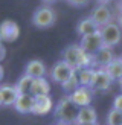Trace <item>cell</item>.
<instances>
[{
	"mask_svg": "<svg viewBox=\"0 0 122 125\" xmlns=\"http://www.w3.org/2000/svg\"><path fill=\"white\" fill-rule=\"evenodd\" d=\"M61 57H63L61 60L64 62H67L75 72H79V70H82V69H93L92 55L84 52L78 44H69L67 47H64Z\"/></svg>",
	"mask_w": 122,
	"mask_h": 125,
	"instance_id": "cell-1",
	"label": "cell"
},
{
	"mask_svg": "<svg viewBox=\"0 0 122 125\" xmlns=\"http://www.w3.org/2000/svg\"><path fill=\"white\" fill-rule=\"evenodd\" d=\"M78 110L79 108H76L75 105L72 104L69 95H66V96L58 99V102H57V105H55V108H53V115H55V119L58 121V124L75 125Z\"/></svg>",
	"mask_w": 122,
	"mask_h": 125,
	"instance_id": "cell-2",
	"label": "cell"
},
{
	"mask_svg": "<svg viewBox=\"0 0 122 125\" xmlns=\"http://www.w3.org/2000/svg\"><path fill=\"white\" fill-rule=\"evenodd\" d=\"M30 21L38 29H49L57 23V11H55L52 6L43 5V6H40V8H37L34 11Z\"/></svg>",
	"mask_w": 122,
	"mask_h": 125,
	"instance_id": "cell-3",
	"label": "cell"
},
{
	"mask_svg": "<svg viewBox=\"0 0 122 125\" xmlns=\"http://www.w3.org/2000/svg\"><path fill=\"white\" fill-rule=\"evenodd\" d=\"M99 34H101L104 47H108V49H113L114 46H118L122 40V31L114 21L107 24V26H104V28H101Z\"/></svg>",
	"mask_w": 122,
	"mask_h": 125,
	"instance_id": "cell-4",
	"label": "cell"
},
{
	"mask_svg": "<svg viewBox=\"0 0 122 125\" xmlns=\"http://www.w3.org/2000/svg\"><path fill=\"white\" fill-rule=\"evenodd\" d=\"M92 20H93L96 23V26L98 29H101L104 26H107V24L110 23H113L116 20V15H114V12L112 11V8L107 5H96L93 11H92Z\"/></svg>",
	"mask_w": 122,
	"mask_h": 125,
	"instance_id": "cell-5",
	"label": "cell"
},
{
	"mask_svg": "<svg viewBox=\"0 0 122 125\" xmlns=\"http://www.w3.org/2000/svg\"><path fill=\"white\" fill-rule=\"evenodd\" d=\"M73 73H75V70H73L67 62H64L63 60H60V61L55 62V64L52 66V69H51V72H49L51 79L53 81L55 84H60V85H63Z\"/></svg>",
	"mask_w": 122,
	"mask_h": 125,
	"instance_id": "cell-6",
	"label": "cell"
},
{
	"mask_svg": "<svg viewBox=\"0 0 122 125\" xmlns=\"http://www.w3.org/2000/svg\"><path fill=\"white\" fill-rule=\"evenodd\" d=\"M93 96H95L93 90H92L90 87H82V85H79L75 92L69 95V98H70L72 104L75 105L76 108L90 107L92 102H93Z\"/></svg>",
	"mask_w": 122,
	"mask_h": 125,
	"instance_id": "cell-7",
	"label": "cell"
},
{
	"mask_svg": "<svg viewBox=\"0 0 122 125\" xmlns=\"http://www.w3.org/2000/svg\"><path fill=\"white\" fill-rule=\"evenodd\" d=\"M78 46L81 47L84 52H87L89 55L96 53L101 47H104L101 34H99V29H98L96 32H93V34H89V35L81 37V41L78 43Z\"/></svg>",
	"mask_w": 122,
	"mask_h": 125,
	"instance_id": "cell-8",
	"label": "cell"
},
{
	"mask_svg": "<svg viewBox=\"0 0 122 125\" xmlns=\"http://www.w3.org/2000/svg\"><path fill=\"white\" fill-rule=\"evenodd\" d=\"M113 85L112 78L107 75V72L104 69H95L93 73V79L90 83V89L93 90V93L96 92H108Z\"/></svg>",
	"mask_w": 122,
	"mask_h": 125,
	"instance_id": "cell-9",
	"label": "cell"
},
{
	"mask_svg": "<svg viewBox=\"0 0 122 125\" xmlns=\"http://www.w3.org/2000/svg\"><path fill=\"white\" fill-rule=\"evenodd\" d=\"M20 37V26L14 20H5L0 24V40L3 43H14Z\"/></svg>",
	"mask_w": 122,
	"mask_h": 125,
	"instance_id": "cell-10",
	"label": "cell"
},
{
	"mask_svg": "<svg viewBox=\"0 0 122 125\" xmlns=\"http://www.w3.org/2000/svg\"><path fill=\"white\" fill-rule=\"evenodd\" d=\"M114 58L116 55L113 49L101 47L96 53L92 55V64H93V69H105Z\"/></svg>",
	"mask_w": 122,
	"mask_h": 125,
	"instance_id": "cell-11",
	"label": "cell"
},
{
	"mask_svg": "<svg viewBox=\"0 0 122 125\" xmlns=\"http://www.w3.org/2000/svg\"><path fill=\"white\" fill-rule=\"evenodd\" d=\"M52 108H53V101H52L51 95L34 98L32 115H35V116H44V115H47V113H51Z\"/></svg>",
	"mask_w": 122,
	"mask_h": 125,
	"instance_id": "cell-12",
	"label": "cell"
},
{
	"mask_svg": "<svg viewBox=\"0 0 122 125\" xmlns=\"http://www.w3.org/2000/svg\"><path fill=\"white\" fill-rule=\"evenodd\" d=\"M24 75L30 76L32 79L46 78V75H47L46 64L41 60H30L28 64H26V67H24Z\"/></svg>",
	"mask_w": 122,
	"mask_h": 125,
	"instance_id": "cell-13",
	"label": "cell"
},
{
	"mask_svg": "<svg viewBox=\"0 0 122 125\" xmlns=\"http://www.w3.org/2000/svg\"><path fill=\"white\" fill-rule=\"evenodd\" d=\"M92 124H98V113L96 110L92 107H82L78 110L75 125H92Z\"/></svg>",
	"mask_w": 122,
	"mask_h": 125,
	"instance_id": "cell-14",
	"label": "cell"
},
{
	"mask_svg": "<svg viewBox=\"0 0 122 125\" xmlns=\"http://www.w3.org/2000/svg\"><path fill=\"white\" fill-rule=\"evenodd\" d=\"M17 96H18V92L15 89V85H12V84H2L0 85V101H2V107H11V105H14Z\"/></svg>",
	"mask_w": 122,
	"mask_h": 125,
	"instance_id": "cell-15",
	"label": "cell"
},
{
	"mask_svg": "<svg viewBox=\"0 0 122 125\" xmlns=\"http://www.w3.org/2000/svg\"><path fill=\"white\" fill-rule=\"evenodd\" d=\"M18 113L21 115H29L32 113V107H34V96L26 93V95H18L14 105H12Z\"/></svg>",
	"mask_w": 122,
	"mask_h": 125,
	"instance_id": "cell-16",
	"label": "cell"
},
{
	"mask_svg": "<svg viewBox=\"0 0 122 125\" xmlns=\"http://www.w3.org/2000/svg\"><path fill=\"white\" fill-rule=\"evenodd\" d=\"M49 93H51V84H49V81L46 78L32 79V85H30L29 95L37 98V96H47Z\"/></svg>",
	"mask_w": 122,
	"mask_h": 125,
	"instance_id": "cell-17",
	"label": "cell"
},
{
	"mask_svg": "<svg viewBox=\"0 0 122 125\" xmlns=\"http://www.w3.org/2000/svg\"><path fill=\"white\" fill-rule=\"evenodd\" d=\"M75 31H76V34H78L79 37H84V35H89V34L96 32V31H98V26H96V23L92 20V17L87 15V17L81 18V20L76 23Z\"/></svg>",
	"mask_w": 122,
	"mask_h": 125,
	"instance_id": "cell-18",
	"label": "cell"
},
{
	"mask_svg": "<svg viewBox=\"0 0 122 125\" xmlns=\"http://www.w3.org/2000/svg\"><path fill=\"white\" fill-rule=\"evenodd\" d=\"M104 70L107 72V75L110 78H112V81L113 83H119V84H122V62H121V60L116 57L110 64L104 69Z\"/></svg>",
	"mask_w": 122,
	"mask_h": 125,
	"instance_id": "cell-19",
	"label": "cell"
},
{
	"mask_svg": "<svg viewBox=\"0 0 122 125\" xmlns=\"http://www.w3.org/2000/svg\"><path fill=\"white\" fill-rule=\"evenodd\" d=\"M30 85H32V78L23 73L15 83V89L18 92V95H26V93L30 92Z\"/></svg>",
	"mask_w": 122,
	"mask_h": 125,
	"instance_id": "cell-20",
	"label": "cell"
},
{
	"mask_svg": "<svg viewBox=\"0 0 122 125\" xmlns=\"http://www.w3.org/2000/svg\"><path fill=\"white\" fill-rule=\"evenodd\" d=\"M78 73V79H79V85L82 87H90V83L93 79V73L95 69H82V70L76 72Z\"/></svg>",
	"mask_w": 122,
	"mask_h": 125,
	"instance_id": "cell-21",
	"label": "cell"
},
{
	"mask_svg": "<svg viewBox=\"0 0 122 125\" xmlns=\"http://www.w3.org/2000/svg\"><path fill=\"white\" fill-rule=\"evenodd\" d=\"M61 87H63V90L67 93V95H70V93H73V92H75L76 89H78V87H79V79H78V73L75 72V73H73L72 75V76L69 78V79H67L66 81V83L63 84V85H61Z\"/></svg>",
	"mask_w": 122,
	"mask_h": 125,
	"instance_id": "cell-22",
	"label": "cell"
},
{
	"mask_svg": "<svg viewBox=\"0 0 122 125\" xmlns=\"http://www.w3.org/2000/svg\"><path fill=\"white\" fill-rule=\"evenodd\" d=\"M105 122L107 125H122V113L118 110H108V113L105 116Z\"/></svg>",
	"mask_w": 122,
	"mask_h": 125,
	"instance_id": "cell-23",
	"label": "cell"
},
{
	"mask_svg": "<svg viewBox=\"0 0 122 125\" xmlns=\"http://www.w3.org/2000/svg\"><path fill=\"white\" fill-rule=\"evenodd\" d=\"M66 3L73 6V8H84L90 3V0H66Z\"/></svg>",
	"mask_w": 122,
	"mask_h": 125,
	"instance_id": "cell-24",
	"label": "cell"
},
{
	"mask_svg": "<svg viewBox=\"0 0 122 125\" xmlns=\"http://www.w3.org/2000/svg\"><path fill=\"white\" fill-rule=\"evenodd\" d=\"M113 108L122 113V93H121V95H118V96L113 99Z\"/></svg>",
	"mask_w": 122,
	"mask_h": 125,
	"instance_id": "cell-25",
	"label": "cell"
},
{
	"mask_svg": "<svg viewBox=\"0 0 122 125\" xmlns=\"http://www.w3.org/2000/svg\"><path fill=\"white\" fill-rule=\"evenodd\" d=\"M5 57H6V47H5V44H3V41L0 40V61L5 60Z\"/></svg>",
	"mask_w": 122,
	"mask_h": 125,
	"instance_id": "cell-26",
	"label": "cell"
},
{
	"mask_svg": "<svg viewBox=\"0 0 122 125\" xmlns=\"http://www.w3.org/2000/svg\"><path fill=\"white\" fill-rule=\"evenodd\" d=\"M114 23L118 24V26L121 28V31H122V12H118V15H116V20H114Z\"/></svg>",
	"mask_w": 122,
	"mask_h": 125,
	"instance_id": "cell-27",
	"label": "cell"
},
{
	"mask_svg": "<svg viewBox=\"0 0 122 125\" xmlns=\"http://www.w3.org/2000/svg\"><path fill=\"white\" fill-rule=\"evenodd\" d=\"M95 2H96L98 5H107V6H108L110 3L113 2V0H95Z\"/></svg>",
	"mask_w": 122,
	"mask_h": 125,
	"instance_id": "cell-28",
	"label": "cell"
},
{
	"mask_svg": "<svg viewBox=\"0 0 122 125\" xmlns=\"http://www.w3.org/2000/svg\"><path fill=\"white\" fill-rule=\"evenodd\" d=\"M116 12H122V0L116 2Z\"/></svg>",
	"mask_w": 122,
	"mask_h": 125,
	"instance_id": "cell-29",
	"label": "cell"
},
{
	"mask_svg": "<svg viewBox=\"0 0 122 125\" xmlns=\"http://www.w3.org/2000/svg\"><path fill=\"white\" fill-rule=\"evenodd\" d=\"M44 5H47V6H51V5H53V3H57L58 0H41Z\"/></svg>",
	"mask_w": 122,
	"mask_h": 125,
	"instance_id": "cell-30",
	"label": "cell"
},
{
	"mask_svg": "<svg viewBox=\"0 0 122 125\" xmlns=\"http://www.w3.org/2000/svg\"><path fill=\"white\" fill-rule=\"evenodd\" d=\"M3 76H5V70H3V67L0 66V81L3 79Z\"/></svg>",
	"mask_w": 122,
	"mask_h": 125,
	"instance_id": "cell-31",
	"label": "cell"
},
{
	"mask_svg": "<svg viewBox=\"0 0 122 125\" xmlns=\"http://www.w3.org/2000/svg\"><path fill=\"white\" fill-rule=\"evenodd\" d=\"M118 58H119V60H121V62H122V53L119 55V57H118Z\"/></svg>",
	"mask_w": 122,
	"mask_h": 125,
	"instance_id": "cell-32",
	"label": "cell"
},
{
	"mask_svg": "<svg viewBox=\"0 0 122 125\" xmlns=\"http://www.w3.org/2000/svg\"><path fill=\"white\" fill-rule=\"evenodd\" d=\"M92 125H99V124H92Z\"/></svg>",
	"mask_w": 122,
	"mask_h": 125,
	"instance_id": "cell-33",
	"label": "cell"
},
{
	"mask_svg": "<svg viewBox=\"0 0 122 125\" xmlns=\"http://www.w3.org/2000/svg\"><path fill=\"white\" fill-rule=\"evenodd\" d=\"M0 107H2V101H0Z\"/></svg>",
	"mask_w": 122,
	"mask_h": 125,
	"instance_id": "cell-34",
	"label": "cell"
},
{
	"mask_svg": "<svg viewBox=\"0 0 122 125\" xmlns=\"http://www.w3.org/2000/svg\"><path fill=\"white\" fill-rule=\"evenodd\" d=\"M57 125H63V124H57Z\"/></svg>",
	"mask_w": 122,
	"mask_h": 125,
	"instance_id": "cell-35",
	"label": "cell"
},
{
	"mask_svg": "<svg viewBox=\"0 0 122 125\" xmlns=\"http://www.w3.org/2000/svg\"><path fill=\"white\" fill-rule=\"evenodd\" d=\"M121 89H122V84H121Z\"/></svg>",
	"mask_w": 122,
	"mask_h": 125,
	"instance_id": "cell-36",
	"label": "cell"
}]
</instances>
